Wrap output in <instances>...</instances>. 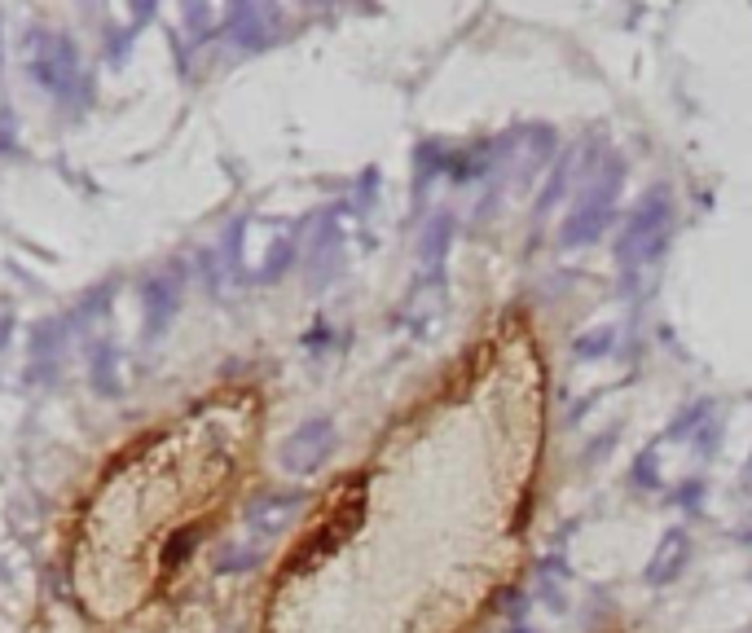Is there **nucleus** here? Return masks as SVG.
<instances>
[{
  "instance_id": "f257e3e1",
  "label": "nucleus",
  "mask_w": 752,
  "mask_h": 633,
  "mask_svg": "<svg viewBox=\"0 0 752 633\" xmlns=\"http://www.w3.org/2000/svg\"><path fill=\"white\" fill-rule=\"evenodd\" d=\"M673 238V198L665 185H656V190H647L638 198V207L629 211L625 229L616 233V264H625V269H638V264H651L656 255H665Z\"/></svg>"
},
{
  "instance_id": "f03ea898",
  "label": "nucleus",
  "mask_w": 752,
  "mask_h": 633,
  "mask_svg": "<svg viewBox=\"0 0 752 633\" xmlns=\"http://www.w3.org/2000/svg\"><path fill=\"white\" fill-rule=\"evenodd\" d=\"M330 449H335V427H330L326 418H313V422H304L291 440H286L282 462L291 466V471H317V466L326 462Z\"/></svg>"
},
{
  "instance_id": "7ed1b4c3",
  "label": "nucleus",
  "mask_w": 752,
  "mask_h": 633,
  "mask_svg": "<svg viewBox=\"0 0 752 633\" xmlns=\"http://www.w3.org/2000/svg\"><path fill=\"white\" fill-rule=\"evenodd\" d=\"M687 563H691V537H687V528H669L665 537H660L656 554H651L643 581L651 585V590H669V585L687 572Z\"/></svg>"
},
{
  "instance_id": "20e7f679",
  "label": "nucleus",
  "mask_w": 752,
  "mask_h": 633,
  "mask_svg": "<svg viewBox=\"0 0 752 633\" xmlns=\"http://www.w3.org/2000/svg\"><path fill=\"white\" fill-rule=\"evenodd\" d=\"M141 299H146V313H150V335H159V330L168 326V317L176 313L181 291H176L172 282H146L141 286Z\"/></svg>"
},
{
  "instance_id": "39448f33",
  "label": "nucleus",
  "mask_w": 752,
  "mask_h": 633,
  "mask_svg": "<svg viewBox=\"0 0 752 633\" xmlns=\"http://www.w3.org/2000/svg\"><path fill=\"white\" fill-rule=\"evenodd\" d=\"M572 172H577V154H563V159L555 163V172H550V185L537 194V211H550L559 203V194L572 185Z\"/></svg>"
},
{
  "instance_id": "423d86ee",
  "label": "nucleus",
  "mask_w": 752,
  "mask_h": 633,
  "mask_svg": "<svg viewBox=\"0 0 752 633\" xmlns=\"http://www.w3.org/2000/svg\"><path fill=\"white\" fill-rule=\"evenodd\" d=\"M616 343V330L612 326H599V330H585V335H577V343H572V352H577V361H599L612 352Z\"/></svg>"
},
{
  "instance_id": "0eeeda50",
  "label": "nucleus",
  "mask_w": 752,
  "mask_h": 633,
  "mask_svg": "<svg viewBox=\"0 0 752 633\" xmlns=\"http://www.w3.org/2000/svg\"><path fill=\"white\" fill-rule=\"evenodd\" d=\"M449 238H453V216H436V220H431V229H427V238H423V264L445 260Z\"/></svg>"
},
{
  "instance_id": "6e6552de",
  "label": "nucleus",
  "mask_w": 752,
  "mask_h": 633,
  "mask_svg": "<svg viewBox=\"0 0 752 633\" xmlns=\"http://www.w3.org/2000/svg\"><path fill=\"white\" fill-rule=\"evenodd\" d=\"M687 444H691L695 453H700V458H713V453H717V444H722V418L709 414V418L700 422V427L691 431V440H687Z\"/></svg>"
},
{
  "instance_id": "1a4fd4ad",
  "label": "nucleus",
  "mask_w": 752,
  "mask_h": 633,
  "mask_svg": "<svg viewBox=\"0 0 752 633\" xmlns=\"http://www.w3.org/2000/svg\"><path fill=\"white\" fill-rule=\"evenodd\" d=\"M709 414H717V409H713V401H695L691 409H682V414H678V422H673V427H669V440H691V431L700 427V422L709 418Z\"/></svg>"
},
{
  "instance_id": "9d476101",
  "label": "nucleus",
  "mask_w": 752,
  "mask_h": 633,
  "mask_svg": "<svg viewBox=\"0 0 752 633\" xmlns=\"http://www.w3.org/2000/svg\"><path fill=\"white\" fill-rule=\"evenodd\" d=\"M629 484H634V488H656V484H660V471H656V453H651V449H643V453H638L634 471H629Z\"/></svg>"
},
{
  "instance_id": "9b49d317",
  "label": "nucleus",
  "mask_w": 752,
  "mask_h": 633,
  "mask_svg": "<svg viewBox=\"0 0 752 633\" xmlns=\"http://www.w3.org/2000/svg\"><path fill=\"white\" fill-rule=\"evenodd\" d=\"M700 502H704V484H700V480H691V484H682V488H678V506L700 510Z\"/></svg>"
},
{
  "instance_id": "f8f14e48",
  "label": "nucleus",
  "mask_w": 752,
  "mask_h": 633,
  "mask_svg": "<svg viewBox=\"0 0 752 633\" xmlns=\"http://www.w3.org/2000/svg\"><path fill=\"white\" fill-rule=\"evenodd\" d=\"M194 541H198V532H185V537H181V541H172V546H168V563H181V559H185V554H190V550H194Z\"/></svg>"
},
{
  "instance_id": "ddd939ff",
  "label": "nucleus",
  "mask_w": 752,
  "mask_h": 633,
  "mask_svg": "<svg viewBox=\"0 0 752 633\" xmlns=\"http://www.w3.org/2000/svg\"><path fill=\"white\" fill-rule=\"evenodd\" d=\"M616 436H621V431H607V436L594 440V444H590V453H585V462H599V458H603V449H612V444H616Z\"/></svg>"
},
{
  "instance_id": "4468645a",
  "label": "nucleus",
  "mask_w": 752,
  "mask_h": 633,
  "mask_svg": "<svg viewBox=\"0 0 752 633\" xmlns=\"http://www.w3.org/2000/svg\"><path fill=\"white\" fill-rule=\"evenodd\" d=\"M515 633H533V629H515Z\"/></svg>"
}]
</instances>
